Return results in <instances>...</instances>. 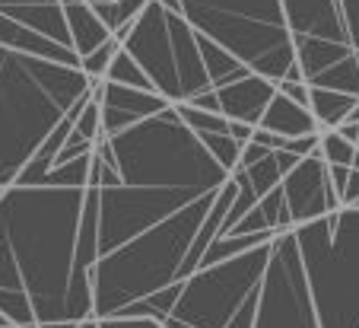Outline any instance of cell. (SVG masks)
Listing matches in <instances>:
<instances>
[{"label": "cell", "instance_id": "36", "mask_svg": "<svg viewBox=\"0 0 359 328\" xmlns=\"http://www.w3.org/2000/svg\"><path fill=\"white\" fill-rule=\"evenodd\" d=\"M251 140H255V144H261L264 150H283V144H286L280 134H271V131H264V128H255Z\"/></svg>", "mask_w": 359, "mask_h": 328}, {"label": "cell", "instance_id": "28", "mask_svg": "<svg viewBox=\"0 0 359 328\" xmlns=\"http://www.w3.org/2000/svg\"><path fill=\"white\" fill-rule=\"evenodd\" d=\"M318 157L325 159V166H346V169H350L353 157H356V147L346 144L337 131H321L318 134Z\"/></svg>", "mask_w": 359, "mask_h": 328}, {"label": "cell", "instance_id": "30", "mask_svg": "<svg viewBox=\"0 0 359 328\" xmlns=\"http://www.w3.org/2000/svg\"><path fill=\"white\" fill-rule=\"evenodd\" d=\"M76 134L83 137V140H89V144H95L99 137H105V131H102V118H99V103H95V93L86 99V105H83L80 118H76Z\"/></svg>", "mask_w": 359, "mask_h": 328}, {"label": "cell", "instance_id": "18", "mask_svg": "<svg viewBox=\"0 0 359 328\" xmlns=\"http://www.w3.org/2000/svg\"><path fill=\"white\" fill-rule=\"evenodd\" d=\"M292 51H296V67L305 83H312L327 67H334L346 55H353V48L334 45V41H325V39H292Z\"/></svg>", "mask_w": 359, "mask_h": 328}, {"label": "cell", "instance_id": "8", "mask_svg": "<svg viewBox=\"0 0 359 328\" xmlns=\"http://www.w3.org/2000/svg\"><path fill=\"white\" fill-rule=\"evenodd\" d=\"M267 255H271V242L213 268L194 271L182 284L175 309L165 319H175L188 328H255Z\"/></svg>", "mask_w": 359, "mask_h": 328}, {"label": "cell", "instance_id": "42", "mask_svg": "<svg viewBox=\"0 0 359 328\" xmlns=\"http://www.w3.org/2000/svg\"><path fill=\"white\" fill-rule=\"evenodd\" d=\"M356 150H359V140H356Z\"/></svg>", "mask_w": 359, "mask_h": 328}, {"label": "cell", "instance_id": "7", "mask_svg": "<svg viewBox=\"0 0 359 328\" xmlns=\"http://www.w3.org/2000/svg\"><path fill=\"white\" fill-rule=\"evenodd\" d=\"M121 48L143 70L153 93L169 105H184L210 93V77L203 67L194 29L182 13L165 10L159 0H149L143 13L124 35Z\"/></svg>", "mask_w": 359, "mask_h": 328}, {"label": "cell", "instance_id": "33", "mask_svg": "<svg viewBox=\"0 0 359 328\" xmlns=\"http://www.w3.org/2000/svg\"><path fill=\"white\" fill-rule=\"evenodd\" d=\"M277 93H283L286 99H292L296 105L309 109V83H290V80H280L277 83Z\"/></svg>", "mask_w": 359, "mask_h": 328}, {"label": "cell", "instance_id": "35", "mask_svg": "<svg viewBox=\"0 0 359 328\" xmlns=\"http://www.w3.org/2000/svg\"><path fill=\"white\" fill-rule=\"evenodd\" d=\"M340 207H359V172L350 169L346 176V185L344 192H340Z\"/></svg>", "mask_w": 359, "mask_h": 328}, {"label": "cell", "instance_id": "34", "mask_svg": "<svg viewBox=\"0 0 359 328\" xmlns=\"http://www.w3.org/2000/svg\"><path fill=\"white\" fill-rule=\"evenodd\" d=\"M267 153H271V150H264V147L255 144V140L242 144V153H238V169H251V166L261 163V159H264Z\"/></svg>", "mask_w": 359, "mask_h": 328}, {"label": "cell", "instance_id": "1", "mask_svg": "<svg viewBox=\"0 0 359 328\" xmlns=\"http://www.w3.org/2000/svg\"><path fill=\"white\" fill-rule=\"evenodd\" d=\"M86 188L10 185L0 198V290L26 294L35 325L93 315L89 277L76 271Z\"/></svg>", "mask_w": 359, "mask_h": 328}, {"label": "cell", "instance_id": "4", "mask_svg": "<svg viewBox=\"0 0 359 328\" xmlns=\"http://www.w3.org/2000/svg\"><path fill=\"white\" fill-rule=\"evenodd\" d=\"M109 144L115 153V172L121 185L213 195L229 182V172H223L213 163V157L203 150L197 134L184 128L172 105L159 115L109 137Z\"/></svg>", "mask_w": 359, "mask_h": 328}, {"label": "cell", "instance_id": "15", "mask_svg": "<svg viewBox=\"0 0 359 328\" xmlns=\"http://www.w3.org/2000/svg\"><path fill=\"white\" fill-rule=\"evenodd\" d=\"M0 48L7 51H20V55L39 58V61H51V64H64V67H80V58L74 55V48H64L57 41H48L41 35L29 32L26 26L7 20L0 13Z\"/></svg>", "mask_w": 359, "mask_h": 328}, {"label": "cell", "instance_id": "24", "mask_svg": "<svg viewBox=\"0 0 359 328\" xmlns=\"http://www.w3.org/2000/svg\"><path fill=\"white\" fill-rule=\"evenodd\" d=\"M105 83H118V86H130V89H149V93H153L149 80L143 77V70L137 67L134 58L124 48H118V55L111 58L109 70H105Z\"/></svg>", "mask_w": 359, "mask_h": 328}, {"label": "cell", "instance_id": "37", "mask_svg": "<svg viewBox=\"0 0 359 328\" xmlns=\"http://www.w3.org/2000/svg\"><path fill=\"white\" fill-rule=\"evenodd\" d=\"M251 134H255V128L251 124H242V122H229V137L236 140V144H248Z\"/></svg>", "mask_w": 359, "mask_h": 328}, {"label": "cell", "instance_id": "29", "mask_svg": "<svg viewBox=\"0 0 359 328\" xmlns=\"http://www.w3.org/2000/svg\"><path fill=\"white\" fill-rule=\"evenodd\" d=\"M118 45L115 39L111 41H105L102 48H95L93 55H86V58H80V70H83V77H86L89 83H99V80H105V70H109V64H111V58L118 55Z\"/></svg>", "mask_w": 359, "mask_h": 328}, {"label": "cell", "instance_id": "21", "mask_svg": "<svg viewBox=\"0 0 359 328\" xmlns=\"http://www.w3.org/2000/svg\"><path fill=\"white\" fill-rule=\"evenodd\" d=\"M299 159L292 157V153H286V150H271L261 163H255L251 169H242L245 172V178H248V185H251V192L258 195V201L264 198V195H271L273 188H280V182L286 178V172L296 166Z\"/></svg>", "mask_w": 359, "mask_h": 328}, {"label": "cell", "instance_id": "14", "mask_svg": "<svg viewBox=\"0 0 359 328\" xmlns=\"http://www.w3.org/2000/svg\"><path fill=\"white\" fill-rule=\"evenodd\" d=\"M277 93V83L264 80L258 74H245L242 80L229 83V86H219L213 89L217 96V109L226 122H242V124H251L258 128L261 115H264L267 103L273 99Z\"/></svg>", "mask_w": 359, "mask_h": 328}, {"label": "cell", "instance_id": "6", "mask_svg": "<svg viewBox=\"0 0 359 328\" xmlns=\"http://www.w3.org/2000/svg\"><path fill=\"white\" fill-rule=\"evenodd\" d=\"M318 328H359V207L292 230Z\"/></svg>", "mask_w": 359, "mask_h": 328}, {"label": "cell", "instance_id": "19", "mask_svg": "<svg viewBox=\"0 0 359 328\" xmlns=\"http://www.w3.org/2000/svg\"><path fill=\"white\" fill-rule=\"evenodd\" d=\"M356 105H359L356 96H344V93L309 86V112H312L318 131H337Z\"/></svg>", "mask_w": 359, "mask_h": 328}, {"label": "cell", "instance_id": "9", "mask_svg": "<svg viewBox=\"0 0 359 328\" xmlns=\"http://www.w3.org/2000/svg\"><path fill=\"white\" fill-rule=\"evenodd\" d=\"M99 192V226H95V252L109 255L130 242L134 236L175 217L188 204L207 195L182 192V188H140V185H115ZM217 195V192H213Z\"/></svg>", "mask_w": 359, "mask_h": 328}, {"label": "cell", "instance_id": "5", "mask_svg": "<svg viewBox=\"0 0 359 328\" xmlns=\"http://www.w3.org/2000/svg\"><path fill=\"white\" fill-rule=\"evenodd\" d=\"M178 13L197 35L232 55L248 74L280 83L296 67L280 0H178Z\"/></svg>", "mask_w": 359, "mask_h": 328}, {"label": "cell", "instance_id": "10", "mask_svg": "<svg viewBox=\"0 0 359 328\" xmlns=\"http://www.w3.org/2000/svg\"><path fill=\"white\" fill-rule=\"evenodd\" d=\"M255 328H318L292 230L277 232L271 240V255H267L258 309H255Z\"/></svg>", "mask_w": 359, "mask_h": 328}, {"label": "cell", "instance_id": "16", "mask_svg": "<svg viewBox=\"0 0 359 328\" xmlns=\"http://www.w3.org/2000/svg\"><path fill=\"white\" fill-rule=\"evenodd\" d=\"M258 128L280 134L283 140H296V137H309V134H321L318 124H315L312 112L296 105L292 99H286L283 93H273V99L267 103L264 115H261Z\"/></svg>", "mask_w": 359, "mask_h": 328}, {"label": "cell", "instance_id": "23", "mask_svg": "<svg viewBox=\"0 0 359 328\" xmlns=\"http://www.w3.org/2000/svg\"><path fill=\"white\" fill-rule=\"evenodd\" d=\"M309 86L318 89H331V93H344V96H356L359 99V64H356V51L346 55L344 61H337L334 67H327L325 74H318Z\"/></svg>", "mask_w": 359, "mask_h": 328}, {"label": "cell", "instance_id": "31", "mask_svg": "<svg viewBox=\"0 0 359 328\" xmlns=\"http://www.w3.org/2000/svg\"><path fill=\"white\" fill-rule=\"evenodd\" d=\"M337 13L340 22H344L346 45L353 51H359V0H337Z\"/></svg>", "mask_w": 359, "mask_h": 328}, {"label": "cell", "instance_id": "17", "mask_svg": "<svg viewBox=\"0 0 359 328\" xmlns=\"http://www.w3.org/2000/svg\"><path fill=\"white\" fill-rule=\"evenodd\" d=\"M64 20H67V35H70V48L76 51V58L93 55L95 48H102L105 41H111V32L102 26V20L93 10L76 0L70 7H64Z\"/></svg>", "mask_w": 359, "mask_h": 328}, {"label": "cell", "instance_id": "26", "mask_svg": "<svg viewBox=\"0 0 359 328\" xmlns=\"http://www.w3.org/2000/svg\"><path fill=\"white\" fill-rule=\"evenodd\" d=\"M203 144V150L213 157V163L219 166L223 172H236L238 169V153H242V144H236L229 134H201L197 137Z\"/></svg>", "mask_w": 359, "mask_h": 328}, {"label": "cell", "instance_id": "32", "mask_svg": "<svg viewBox=\"0 0 359 328\" xmlns=\"http://www.w3.org/2000/svg\"><path fill=\"white\" fill-rule=\"evenodd\" d=\"M99 328H163L153 319H134V315H109L99 319Z\"/></svg>", "mask_w": 359, "mask_h": 328}, {"label": "cell", "instance_id": "39", "mask_svg": "<svg viewBox=\"0 0 359 328\" xmlns=\"http://www.w3.org/2000/svg\"><path fill=\"white\" fill-rule=\"evenodd\" d=\"M350 169H356V172H359V150H356V157H353V163H350Z\"/></svg>", "mask_w": 359, "mask_h": 328}, {"label": "cell", "instance_id": "3", "mask_svg": "<svg viewBox=\"0 0 359 328\" xmlns=\"http://www.w3.org/2000/svg\"><path fill=\"white\" fill-rule=\"evenodd\" d=\"M219 195V192H217ZM217 195L197 198L175 217L163 220L159 226L134 236L121 249L95 258L89 271V290H93V315L109 319L124 313L128 306L159 294L165 287L184 284L182 268L191 252L203 217L217 201Z\"/></svg>", "mask_w": 359, "mask_h": 328}, {"label": "cell", "instance_id": "11", "mask_svg": "<svg viewBox=\"0 0 359 328\" xmlns=\"http://www.w3.org/2000/svg\"><path fill=\"white\" fill-rule=\"evenodd\" d=\"M280 192L286 201V214H290V226H305L315 223L321 217H331L340 211V198L334 192L331 178H327V166L318 157V150L312 157L299 159L286 178L280 182Z\"/></svg>", "mask_w": 359, "mask_h": 328}, {"label": "cell", "instance_id": "27", "mask_svg": "<svg viewBox=\"0 0 359 328\" xmlns=\"http://www.w3.org/2000/svg\"><path fill=\"white\" fill-rule=\"evenodd\" d=\"M89 159L93 157H80V159H70V163H64V166H55V169L41 178V185H48V188H86Z\"/></svg>", "mask_w": 359, "mask_h": 328}, {"label": "cell", "instance_id": "13", "mask_svg": "<svg viewBox=\"0 0 359 328\" xmlns=\"http://www.w3.org/2000/svg\"><path fill=\"white\" fill-rule=\"evenodd\" d=\"M280 7L292 39H325L334 45H346L337 0H280Z\"/></svg>", "mask_w": 359, "mask_h": 328}, {"label": "cell", "instance_id": "41", "mask_svg": "<svg viewBox=\"0 0 359 328\" xmlns=\"http://www.w3.org/2000/svg\"><path fill=\"white\" fill-rule=\"evenodd\" d=\"M4 192H7V188H0V198H4Z\"/></svg>", "mask_w": 359, "mask_h": 328}, {"label": "cell", "instance_id": "2", "mask_svg": "<svg viewBox=\"0 0 359 328\" xmlns=\"http://www.w3.org/2000/svg\"><path fill=\"white\" fill-rule=\"evenodd\" d=\"M93 83L80 67L0 48V188H10L45 137Z\"/></svg>", "mask_w": 359, "mask_h": 328}, {"label": "cell", "instance_id": "20", "mask_svg": "<svg viewBox=\"0 0 359 328\" xmlns=\"http://www.w3.org/2000/svg\"><path fill=\"white\" fill-rule=\"evenodd\" d=\"M83 4L99 16L102 26L111 32V39L121 45L124 35L130 32L134 20L143 13V7H147L149 0H83Z\"/></svg>", "mask_w": 359, "mask_h": 328}, {"label": "cell", "instance_id": "40", "mask_svg": "<svg viewBox=\"0 0 359 328\" xmlns=\"http://www.w3.org/2000/svg\"><path fill=\"white\" fill-rule=\"evenodd\" d=\"M0 328H16V325H13V322H4V325H0Z\"/></svg>", "mask_w": 359, "mask_h": 328}, {"label": "cell", "instance_id": "12", "mask_svg": "<svg viewBox=\"0 0 359 328\" xmlns=\"http://www.w3.org/2000/svg\"><path fill=\"white\" fill-rule=\"evenodd\" d=\"M93 93H95V103H99V118H102L105 137H115L121 131L134 128V124L169 109V103L159 99L156 93H149V89H130V86L99 80L93 83Z\"/></svg>", "mask_w": 359, "mask_h": 328}, {"label": "cell", "instance_id": "22", "mask_svg": "<svg viewBox=\"0 0 359 328\" xmlns=\"http://www.w3.org/2000/svg\"><path fill=\"white\" fill-rule=\"evenodd\" d=\"M271 240H273L271 232H251V236H223V240H213L210 246H207V252L201 255L197 271H201V268H213V265H219V261H229V258H236V255H245V252L264 246V242H271Z\"/></svg>", "mask_w": 359, "mask_h": 328}, {"label": "cell", "instance_id": "25", "mask_svg": "<svg viewBox=\"0 0 359 328\" xmlns=\"http://www.w3.org/2000/svg\"><path fill=\"white\" fill-rule=\"evenodd\" d=\"M175 115L182 118V124L191 134H229V122L223 115H210V112H201L194 105H172Z\"/></svg>", "mask_w": 359, "mask_h": 328}, {"label": "cell", "instance_id": "38", "mask_svg": "<svg viewBox=\"0 0 359 328\" xmlns=\"http://www.w3.org/2000/svg\"><path fill=\"white\" fill-rule=\"evenodd\" d=\"M76 328H99V319H86V322H80Z\"/></svg>", "mask_w": 359, "mask_h": 328}]
</instances>
